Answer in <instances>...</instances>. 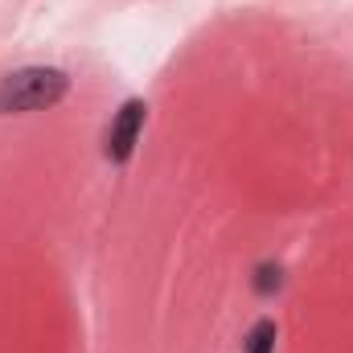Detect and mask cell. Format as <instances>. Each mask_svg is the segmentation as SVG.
Listing matches in <instances>:
<instances>
[{
    "mask_svg": "<svg viewBox=\"0 0 353 353\" xmlns=\"http://www.w3.org/2000/svg\"><path fill=\"white\" fill-rule=\"evenodd\" d=\"M243 350L247 353H275V321H259V325L247 333Z\"/></svg>",
    "mask_w": 353,
    "mask_h": 353,
    "instance_id": "3957f363",
    "label": "cell"
},
{
    "mask_svg": "<svg viewBox=\"0 0 353 353\" xmlns=\"http://www.w3.org/2000/svg\"><path fill=\"white\" fill-rule=\"evenodd\" d=\"M70 87V79L54 66H25L0 79V115H29L54 107Z\"/></svg>",
    "mask_w": 353,
    "mask_h": 353,
    "instance_id": "6da1fadb",
    "label": "cell"
},
{
    "mask_svg": "<svg viewBox=\"0 0 353 353\" xmlns=\"http://www.w3.org/2000/svg\"><path fill=\"white\" fill-rule=\"evenodd\" d=\"M144 103L140 99H128L123 107H119V115L111 119V128H107V157L115 161V165H123L132 152H136V140H140V132H144Z\"/></svg>",
    "mask_w": 353,
    "mask_h": 353,
    "instance_id": "7a4b0ae2",
    "label": "cell"
}]
</instances>
